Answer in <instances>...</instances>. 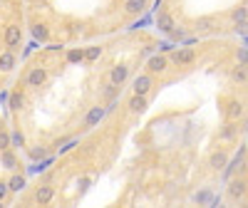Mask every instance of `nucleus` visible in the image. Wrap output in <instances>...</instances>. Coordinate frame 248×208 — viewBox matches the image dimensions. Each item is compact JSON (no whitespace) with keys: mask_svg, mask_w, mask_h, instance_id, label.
Here are the masks:
<instances>
[{"mask_svg":"<svg viewBox=\"0 0 248 208\" xmlns=\"http://www.w3.org/2000/svg\"><path fill=\"white\" fill-rule=\"evenodd\" d=\"M241 28H246V30H248V17H246V23H243V25H241Z\"/></svg>","mask_w":248,"mask_h":208,"instance_id":"nucleus-33","label":"nucleus"},{"mask_svg":"<svg viewBox=\"0 0 248 208\" xmlns=\"http://www.w3.org/2000/svg\"><path fill=\"white\" fill-rule=\"evenodd\" d=\"M102 45H90V47H85V62H97L99 57H102Z\"/></svg>","mask_w":248,"mask_h":208,"instance_id":"nucleus-25","label":"nucleus"},{"mask_svg":"<svg viewBox=\"0 0 248 208\" xmlns=\"http://www.w3.org/2000/svg\"><path fill=\"white\" fill-rule=\"evenodd\" d=\"M47 79H50V67L47 65H35L25 74V87L28 89H40V87L47 85Z\"/></svg>","mask_w":248,"mask_h":208,"instance_id":"nucleus-1","label":"nucleus"},{"mask_svg":"<svg viewBox=\"0 0 248 208\" xmlns=\"http://www.w3.org/2000/svg\"><path fill=\"white\" fill-rule=\"evenodd\" d=\"M45 50L47 52H65V45H62V43H47Z\"/></svg>","mask_w":248,"mask_h":208,"instance_id":"nucleus-31","label":"nucleus"},{"mask_svg":"<svg viewBox=\"0 0 248 208\" xmlns=\"http://www.w3.org/2000/svg\"><path fill=\"white\" fill-rule=\"evenodd\" d=\"M169 62H171V59H169L167 55H154V57L147 59V65H144V67H147L149 74L156 77V74H164V72L169 70Z\"/></svg>","mask_w":248,"mask_h":208,"instance_id":"nucleus-6","label":"nucleus"},{"mask_svg":"<svg viewBox=\"0 0 248 208\" xmlns=\"http://www.w3.org/2000/svg\"><path fill=\"white\" fill-rule=\"evenodd\" d=\"M3 43H5L8 50H17L20 45H23V28H20V23H8L5 25Z\"/></svg>","mask_w":248,"mask_h":208,"instance_id":"nucleus-3","label":"nucleus"},{"mask_svg":"<svg viewBox=\"0 0 248 208\" xmlns=\"http://www.w3.org/2000/svg\"><path fill=\"white\" fill-rule=\"evenodd\" d=\"M243 114H246V109H243V102L231 99V102H229V107H226V117H229L231 121H238Z\"/></svg>","mask_w":248,"mask_h":208,"instance_id":"nucleus-17","label":"nucleus"},{"mask_svg":"<svg viewBox=\"0 0 248 208\" xmlns=\"http://www.w3.org/2000/svg\"><path fill=\"white\" fill-rule=\"evenodd\" d=\"M47 154H50V149H47V147H32V149L28 151L30 161H43V159H47Z\"/></svg>","mask_w":248,"mask_h":208,"instance_id":"nucleus-26","label":"nucleus"},{"mask_svg":"<svg viewBox=\"0 0 248 208\" xmlns=\"http://www.w3.org/2000/svg\"><path fill=\"white\" fill-rule=\"evenodd\" d=\"M152 87H154V74L144 72V74L134 77V82H132V94H144V97H149Z\"/></svg>","mask_w":248,"mask_h":208,"instance_id":"nucleus-5","label":"nucleus"},{"mask_svg":"<svg viewBox=\"0 0 248 208\" xmlns=\"http://www.w3.org/2000/svg\"><path fill=\"white\" fill-rule=\"evenodd\" d=\"M75 147H77V139L67 141V147H60V154H65V151H70V149H75Z\"/></svg>","mask_w":248,"mask_h":208,"instance_id":"nucleus-32","label":"nucleus"},{"mask_svg":"<svg viewBox=\"0 0 248 208\" xmlns=\"http://www.w3.org/2000/svg\"><path fill=\"white\" fill-rule=\"evenodd\" d=\"M236 134H238V127H236V121H226L223 127H221V132H218V139L221 141H231V139H236Z\"/></svg>","mask_w":248,"mask_h":208,"instance_id":"nucleus-19","label":"nucleus"},{"mask_svg":"<svg viewBox=\"0 0 248 208\" xmlns=\"http://www.w3.org/2000/svg\"><path fill=\"white\" fill-rule=\"evenodd\" d=\"M246 17H248V8H236V10H231V20H233L236 25H243Z\"/></svg>","mask_w":248,"mask_h":208,"instance_id":"nucleus-27","label":"nucleus"},{"mask_svg":"<svg viewBox=\"0 0 248 208\" xmlns=\"http://www.w3.org/2000/svg\"><path fill=\"white\" fill-rule=\"evenodd\" d=\"M194 201H199V203H211V191H203V193H196V196H194Z\"/></svg>","mask_w":248,"mask_h":208,"instance_id":"nucleus-30","label":"nucleus"},{"mask_svg":"<svg viewBox=\"0 0 248 208\" xmlns=\"http://www.w3.org/2000/svg\"><path fill=\"white\" fill-rule=\"evenodd\" d=\"M226 163H229V154H226L223 149H218V151H214V154L209 156V169H211V171H223Z\"/></svg>","mask_w":248,"mask_h":208,"instance_id":"nucleus-13","label":"nucleus"},{"mask_svg":"<svg viewBox=\"0 0 248 208\" xmlns=\"http://www.w3.org/2000/svg\"><path fill=\"white\" fill-rule=\"evenodd\" d=\"M17 67V55H15V50H3L0 52V72L3 74H8V72H13Z\"/></svg>","mask_w":248,"mask_h":208,"instance_id":"nucleus-10","label":"nucleus"},{"mask_svg":"<svg viewBox=\"0 0 248 208\" xmlns=\"http://www.w3.org/2000/svg\"><path fill=\"white\" fill-rule=\"evenodd\" d=\"M25 183H28V178L20 174V171H15L10 178H8V186H10V193H20L25 189Z\"/></svg>","mask_w":248,"mask_h":208,"instance_id":"nucleus-20","label":"nucleus"},{"mask_svg":"<svg viewBox=\"0 0 248 208\" xmlns=\"http://www.w3.org/2000/svg\"><path fill=\"white\" fill-rule=\"evenodd\" d=\"M35 203L37 206H50L52 198H55V186L52 183H40L37 189H35Z\"/></svg>","mask_w":248,"mask_h":208,"instance_id":"nucleus-9","label":"nucleus"},{"mask_svg":"<svg viewBox=\"0 0 248 208\" xmlns=\"http://www.w3.org/2000/svg\"><path fill=\"white\" fill-rule=\"evenodd\" d=\"M8 196H10V186H8V181H0V203H5Z\"/></svg>","mask_w":248,"mask_h":208,"instance_id":"nucleus-29","label":"nucleus"},{"mask_svg":"<svg viewBox=\"0 0 248 208\" xmlns=\"http://www.w3.org/2000/svg\"><path fill=\"white\" fill-rule=\"evenodd\" d=\"M169 59L174 62L176 67H189L191 62L196 59V50H194V47H179V50H176Z\"/></svg>","mask_w":248,"mask_h":208,"instance_id":"nucleus-8","label":"nucleus"},{"mask_svg":"<svg viewBox=\"0 0 248 208\" xmlns=\"http://www.w3.org/2000/svg\"><path fill=\"white\" fill-rule=\"evenodd\" d=\"M23 104H25L23 89H13V92H10V99H8V107H10L13 112H20V109H23Z\"/></svg>","mask_w":248,"mask_h":208,"instance_id":"nucleus-21","label":"nucleus"},{"mask_svg":"<svg viewBox=\"0 0 248 208\" xmlns=\"http://www.w3.org/2000/svg\"><path fill=\"white\" fill-rule=\"evenodd\" d=\"M129 72H132V67L127 65V62H119V65H114L109 70V82H112L114 87H122L124 82L129 79Z\"/></svg>","mask_w":248,"mask_h":208,"instance_id":"nucleus-7","label":"nucleus"},{"mask_svg":"<svg viewBox=\"0 0 248 208\" xmlns=\"http://www.w3.org/2000/svg\"><path fill=\"white\" fill-rule=\"evenodd\" d=\"M10 147H13V149H25V147H28V136L20 132V129L10 132Z\"/></svg>","mask_w":248,"mask_h":208,"instance_id":"nucleus-23","label":"nucleus"},{"mask_svg":"<svg viewBox=\"0 0 248 208\" xmlns=\"http://www.w3.org/2000/svg\"><path fill=\"white\" fill-rule=\"evenodd\" d=\"M65 59L70 65H79V62H85V47H70L65 52Z\"/></svg>","mask_w":248,"mask_h":208,"instance_id":"nucleus-22","label":"nucleus"},{"mask_svg":"<svg viewBox=\"0 0 248 208\" xmlns=\"http://www.w3.org/2000/svg\"><path fill=\"white\" fill-rule=\"evenodd\" d=\"M105 114H107L105 104H94V107H90L85 119H82V132H92L94 127H99V121L105 119Z\"/></svg>","mask_w":248,"mask_h":208,"instance_id":"nucleus-2","label":"nucleus"},{"mask_svg":"<svg viewBox=\"0 0 248 208\" xmlns=\"http://www.w3.org/2000/svg\"><path fill=\"white\" fill-rule=\"evenodd\" d=\"M194 28H196V32H211V30L218 28V23H216L214 15H203V17H196Z\"/></svg>","mask_w":248,"mask_h":208,"instance_id":"nucleus-15","label":"nucleus"},{"mask_svg":"<svg viewBox=\"0 0 248 208\" xmlns=\"http://www.w3.org/2000/svg\"><path fill=\"white\" fill-rule=\"evenodd\" d=\"M127 107H129L132 114H144V112H147V107H149V99L144 97V94H132L129 102H127Z\"/></svg>","mask_w":248,"mask_h":208,"instance_id":"nucleus-12","label":"nucleus"},{"mask_svg":"<svg viewBox=\"0 0 248 208\" xmlns=\"http://www.w3.org/2000/svg\"><path fill=\"white\" fill-rule=\"evenodd\" d=\"M231 79H233V82H238V85L248 82V70H246V65H236V67L231 70Z\"/></svg>","mask_w":248,"mask_h":208,"instance_id":"nucleus-24","label":"nucleus"},{"mask_svg":"<svg viewBox=\"0 0 248 208\" xmlns=\"http://www.w3.org/2000/svg\"><path fill=\"white\" fill-rule=\"evenodd\" d=\"M248 196V181L246 178H229V186H226V198L229 201H243Z\"/></svg>","mask_w":248,"mask_h":208,"instance_id":"nucleus-4","label":"nucleus"},{"mask_svg":"<svg viewBox=\"0 0 248 208\" xmlns=\"http://www.w3.org/2000/svg\"><path fill=\"white\" fill-rule=\"evenodd\" d=\"M32 37L37 40V43L47 45V43H50V37H52L50 25H47V23H35V25H32Z\"/></svg>","mask_w":248,"mask_h":208,"instance_id":"nucleus-14","label":"nucleus"},{"mask_svg":"<svg viewBox=\"0 0 248 208\" xmlns=\"http://www.w3.org/2000/svg\"><path fill=\"white\" fill-rule=\"evenodd\" d=\"M246 156H248V154H246Z\"/></svg>","mask_w":248,"mask_h":208,"instance_id":"nucleus-35","label":"nucleus"},{"mask_svg":"<svg viewBox=\"0 0 248 208\" xmlns=\"http://www.w3.org/2000/svg\"><path fill=\"white\" fill-rule=\"evenodd\" d=\"M122 10L127 13V15H139V13L147 10V0H124Z\"/></svg>","mask_w":248,"mask_h":208,"instance_id":"nucleus-18","label":"nucleus"},{"mask_svg":"<svg viewBox=\"0 0 248 208\" xmlns=\"http://www.w3.org/2000/svg\"><path fill=\"white\" fill-rule=\"evenodd\" d=\"M0 3H8V0H0Z\"/></svg>","mask_w":248,"mask_h":208,"instance_id":"nucleus-34","label":"nucleus"},{"mask_svg":"<svg viewBox=\"0 0 248 208\" xmlns=\"http://www.w3.org/2000/svg\"><path fill=\"white\" fill-rule=\"evenodd\" d=\"M156 28H159L161 32L171 35V32H174V28H176V23H174V15H171V13H167V10H161V13L156 15Z\"/></svg>","mask_w":248,"mask_h":208,"instance_id":"nucleus-11","label":"nucleus"},{"mask_svg":"<svg viewBox=\"0 0 248 208\" xmlns=\"http://www.w3.org/2000/svg\"><path fill=\"white\" fill-rule=\"evenodd\" d=\"M0 163H3V169H8V171H15L17 169V154H15L13 147L5 149V151H0Z\"/></svg>","mask_w":248,"mask_h":208,"instance_id":"nucleus-16","label":"nucleus"},{"mask_svg":"<svg viewBox=\"0 0 248 208\" xmlns=\"http://www.w3.org/2000/svg\"><path fill=\"white\" fill-rule=\"evenodd\" d=\"M10 149V132L5 127H0V151Z\"/></svg>","mask_w":248,"mask_h":208,"instance_id":"nucleus-28","label":"nucleus"}]
</instances>
